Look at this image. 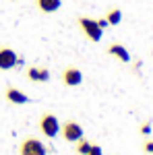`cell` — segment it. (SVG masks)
I'll return each mask as SVG.
<instances>
[{
  "instance_id": "6da1fadb",
  "label": "cell",
  "mask_w": 153,
  "mask_h": 155,
  "mask_svg": "<svg viewBox=\"0 0 153 155\" xmlns=\"http://www.w3.org/2000/svg\"><path fill=\"white\" fill-rule=\"evenodd\" d=\"M37 128L39 132L48 137V139H54V137H58L60 134V120L56 114H52V112H44L39 120H37Z\"/></svg>"
},
{
  "instance_id": "5b68a950",
  "label": "cell",
  "mask_w": 153,
  "mask_h": 155,
  "mask_svg": "<svg viewBox=\"0 0 153 155\" xmlns=\"http://www.w3.org/2000/svg\"><path fill=\"white\" fill-rule=\"evenodd\" d=\"M17 64H21V58L11 46H0V71H11Z\"/></svg>"
},
{
  "instance_id": "5bb4252c",
  "label": "cell",
  "mask_w": 153,
  "mask_h": 155,
  "mask_svg": "<svg viewBox=\"0 0 153 155\" xmlns=\"http://www.w3.org/2000/svg\"><path fill=\"white\" fill-rule=\"evenodd\" d=\"M87 155H104V151H101V147H99L97 143H93V145H91V149L87 151Z\"/></svg>"
},
{
  "instance_id": "3957f363",
  "label": "cell",
  "mask_w": 153,
  "mask_h": 155,
  "mask_svg": "<svg viewBox=\"0 0 153 155\" xmlns=\"http://www.w3.org/2000/svg\"><path fill=\"white\" fill-rule=\"evenodd\" d=\"M19 155H48V147L35 137H25L19 145Z\"/></svg>"
},
{
  "instance_id": "277c9868",
  "label": "cell",
  "mask_w": 153,
  "mask_h": 155,
  "mask_svg": "<svg viewBox=\"0 0 153 155\" xmlns=\"http://www.w3.org/2000/svg\"><path fill=\"white\" fill-rule=\"evenodd\" d=\"M60 132L66 143H77L79 139H83V126L77 120H66L64 124H60Z\"/></svg>"
},
{
  "instance_id": "4fadbf2b",
  "label": "cell",
  "mask_w": 153,
  "mask_h": 155,
  "mask_svg": "<svg viewBox=\"0 0 153 155\" xmlns=\"http://www.w3.org/2000/svg\"><path fill=\"white\" fill-rule=\"evenodd\" d=\"M139 132H141L143 137H147V134H151V122L147 120V122H143L141 128H139Z\"/></svg>"
},
{
  "instance_id": "52a82bcc",
  "label": "cell",
  "mask_w": 153,
  "mask_h": 155,
  "mask_svg": "<svg viewBox=\"0 0 153 155\" xmlns=\"http://www.w3.org/2000/svg\"><path fill=\"white\" fill-rule=\"evenodd\" d=\"M4 99H6L8 104H15V106H25V104H29V95L23 93L21 89L12 87V85L6 87V91H4Z\"/></svg>"
},
{
  "instance_id": "ba28073f",
  "label": "cell",
  "mask_w": 153,
  "mask_h": 155,
  "mask_svg": "<svg viewBox=\"0 0 153 155\" xmlns=\"http://www.w3.org/2000/svg\"><path fill=\"white\" fill-rule=\"evenodd\" d=\"M25 77L31 83H48L50 81V71H48L46 66H29L25 71Z\"/></svg>"
},
{
  "instance_id": "2e32d148",
  "label": "cell",
  "mask_w": 153,
  "mask_h": 155,
  "mask_svg": "<svg viewBox=\"0 0 153 155\" xmlns=\"http://www.w3.org/2000/svg\"><path fill=\"white\" fill-rule=\"evenodd\" d=\"M95 21H97V25H99L101 29H106V27H110V23H108V19H106V17H101V19H95Z\"/></svg>"
},
{
  "instance_id": "7c38bea8",
  "label": "cell",
  "mask_w": 153,
  "mask_h": 155,
  "mask_svg": "<svg viewBox=\"0 0 153 155\" xmlns=\"http://www.w3.org/2000/svg\"><path fill=\"white\" fill-rule=\"evenodd\" d=\"M91 141H87V139H79L77 141V145H75V151H77V155H87V151L91 149Z\"/></svg>"
},
{
  "instance_id": "30bf717a",
  "label": "cell",
  "mask_w": 153,
  "mask_h": 155,
  "mask_svg": "<svg viewBox=\"0 0 153 155\" xmlns=\"http://www.w3.org/2000/svg\"><path fill=\"white\" fill-rule=\"evenodd\" d=\"M60 6H62V0H35V8L44 15L56 12Z\"/></svg>"
},
{
  "instance_id": "8992f818",
  "label": "cell",
  "mask_w": 153,
  "mask_h": 155,
  "mask_svg": "<svg viewBox=\"0 0 153 155\" xmlns=\"http://www.w3.org/2000/svg\"><path fill=\"white\" fill-rule=\"evenodd\" d=\"M60 79H62V85L64 87H79L83 83V72L77 66H64Z\"/></svg>"
},
{
  "instance_id": "7a4b0ae2",
  "label": "cell",
  "mask_w": 153,
  "mask_h": 155,
  "mask_svg": "<svg viewBox=\"0 0 153 155\" xmlns=\"http://www.w3.org/2000/svg\"><path fill=\"white\" fill-rule=\"evenodd\" d=\"M77 25H79V29L85 33V37H87L89 41H93V44L101 41L104 29L97 25L95 19H91V17H83V15H81V17H77Z\"/></svg>"
},
{
  "instance_id": "8fae6325",
  "label": "cell",
  "mask_w": 153,
  "mask_h": 155,
  "mask_svg": "<svg viewBox=\"0 0 153 155\" xmlns=\"http://www.w3.org/2000/svg\"><path fill=\"white\" fill-rule=\"evenodd\" d=\"M106 19H108L110 25H118L122 21V11H120V8H110V11L106 12Z\"/></svg>"
},
{
  "instance_id": "9c48e42d",
  "label": "cell",
  "mask_w": 153,
  "mask_h": 155,
  "mask_svg": "<svg viewBox=\"0 0 153 155\" xmlns=\"http://www.w3.org/2000/svg\"><path fill=\"white\" fill-rule=\"evenodd\" d=\"M106 52L110 54V56L118 58L120 62H124V64H126V62H130V54H128V50L124 48L122 44H116V41H114V44H110V46H108Z\"/></svg>"
},
{
  "instance_id": "9a60e30c",
  "label": "cell",
  "mask_w": 153,
  "mask_h": 155,
  "mask_svg": "<svg viewBox=\"0 0 153 155\" xmlns=\"http://www.w3.org/2000/svg\"><path fill=\"white\" fill-rule=\"evenodd\" d=\"M143 151L147 155H153V141H145L143 143Z\"/></svg>"
}]
</instances>
